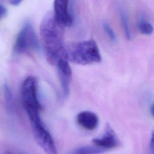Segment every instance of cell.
I'll return each instance as SVG.
<instances>
[{"mask_svg": "<svg viewBox=\"0 0 154 154\" xmlns=\"http://www.w3.org/2000/svg\"><path fill=\"white\" fill-rule=\"evenodd\" d=\"M0 8H1V18L2 19L6 16L7 13V10L6 8L2 4L0 5Z\"/></svg>", "mask_w": 154, "mask_h": 154, "instance_id": "15", "label": "cell"}, {"mask_svg": "<svg viewBox=\"0 0 154 154\" xmlns=\"http://www.w3.org/2000/svg\"><path fill=\"white\" fill-rule=\"evenodd\" d=\"M92 142L95 146L105 150V149L115 148L120 143L115 132L108 124L106 125L102 135L93 138Z\"/></svg>", "mask_w": 154, "mask_h": 154, "instance_id": "8", "label": "cell"}, {"mask_svg": "<svg viewBox=\"0 0 154 154\" xmlns=\"http://www.w3.org/2000/svg\"><path fill=\"white\" fill-rule=\"evenodd\" d=\"M105 150L100 149L96 146H84L75 149L71 153L74 154H93V153H103Z\"/></svg>", "mask_w": 154, "mask_h": 154, "instance_id": "10", "label": "cell"}, {"mask_svg": "<svg viewBox=\"0 0 154 154\" xmlns=\"http://www.w3.org/2000/svg\"><path fill=\"white\" fill-rule=\"evenodd\" d=\"M67 58L60 59L56 64L58 74L60 81L62 94L66 97L70 91V87L72 81V70Z\"/></svg>", "mask_w": 154, "mask_h": 154, "instance_id": "6", "label": "cell"}, {"mask_svg": "<svg viewBox=\"0 0 154 154\" xmlns=\"http://www.w3.org/2000/svg\"><path fill=\"white\" fill-rule=\"evenodd\" d=\"M120 19H121V23L122 25V28L123 29V31L125 35L126 38L128 40H131V31L129 26V23L128 20V18L126 16L124 13H121L120 14Z\"/></svg>", "mask_w": 154, "mask_h": 154, "instance_id": "13", "label": "cell"}, {"mask_svg": "<svg viewBox=\"0 0 154 154\" xmlns=\"http://www.w3.org/2000/svg\"><path fill=\"white\" fill-rule=\"evenodd\" d=\"M38 47L37 37L31 23L25 22L16 37L13 48L14 53L21 54L37 49Z\"/></svg>", "mask_w": 154, "mask_h": 154, "instance_id": "5", "label": "cell"}, {"mask_svg": "<svg viewBox=\"0 0 154 154\" xmlns=\"http://www.w3.org/2000/svg\"><path fill=\"white\" fill-rule=\"evenodd\" d=\"M32 132L37 144L49 154L57 153L54 140L42 122L40 115L29 118Z\"/></svg>", "mask_w": 154, "mask_h": 154, "instance_id": "4", "label": "cell"}, {"mask_svg": "<svg viewBox=\"0 0 154 154\" xmlns=\"http://www.w3.org/2000/svg\"><path fill=\"white\" fill-rule=\"evenodd\" d=\"M150 111H151V113H152L153 117H154V103L152 105L151 108H150Z\"/></svg>", "mask_w": 154, "mask_h": 154, "instance_id": "18", "label": "cell"}, {"mask_svg": "<svg viewBox=\"0 0 154 154\" xmlns=\"http://www.w3.org/2000/svg\"><path fill=\"white\" fill-rule=\"evenodd\" d=\"M76 122L78 124L88 131L95 129L99 123L97 116L89 111H81L76 116Z\"/></svg>", "mask_w": 154, "mask_h": 154, "instance_id": "9", "label": "cell"}, {"mask_svg": "<svg viewBox=\"0 0 154 154\" xmlns=\"http://www.w3.org/2000/svg\"><path fill=\"white\" fill-rule=\"evenodd\" d=\"M23 0H10V2L13 5H17L19 4Z\"/></svg>", "mask_w": 154, "mask_h": 154, "instance_id": "17", "label": "cell"}, {"mask_svg": "<svg viewBox=\"0 0 154 154\" xmlns=\"http://www.w3.org/2000/svg\"><path fill=\"white\" fill-rule=\"evenodd\" d=\"M64 27L54 13H47L40 23V34L45 55L47 61L52 65L56 66L61 58L68 59L67 49L63 44Z\"/></svg>", "mask_w": 154, "mask_h": 154, "instance_id": "1", "label": "cell"}, {"mask_svg": "<svg viewBox=\"0 0 154 154\" xmlns=\"http://www.w3.org/2000/svg\"><path fill=\"white\" fill-rule=\"evenodd\" d=\"M68 60L76 64L88 65L100 63L102 57L96 42L93 40L81 41L67 49Z\"/></svg>", "mask_w": 154, "mask_h": 154, "instance_id": "2", "label": "cell"}, {"mask_svg": "<svg viewBox=\"0 0 154 154\" xmlns=\"http://www.w3.org/2000/svg\"><path fill=\"white\" fill-rule=\"evenodd\" d=\"M70 0H54V14L58 21L64 26H70L73 22L69 9Z\"/></svg>", "mask_w": 154, "mask_h": 154, "instance_id": "7", "label": "cell"}, {"mask_svg": "<svg viewBox=\"0 0 154 154\" xmlns=\"http://www.w3.org/2000/svg\"><path fill=\"white\" fill-rule=\"evenodd\" d=\"M138 28L140 32L145 35H150L153 32V26L146 20H141L138 23Z\"/></svg>", "mask_w": 154, "mask_h": 154, "instance_id": "11", "label": "cell"}, {"mask_svg": "<svg viewBox=\"0 0 154 154\" xmlns=\"http://www.w3.org/2000/svg\"><path fill=\"white\" fill-rule=\"evenodd\" d=\"M4 96H5V103L7 107L8 108V110L11 111L13 108V96H12V93L10 90V88H9V86L7 84H5L4 87Z\"/></svg>", "mask_w": 154, "mask_h": 154, "instance_id": "12", "label": "cell"}, {"mask_svg": "<svg viewBox=\"0 0 154 154\" xmlns=\"http://www.w3.org/2000/svg\"><path fill=\"white\" fill-rule=\"evenodd\" d=\"M103 28L105 33L109 37V38L112 42H116V34H115L114 30L112 29V28L109 26V25L107 22H104L103 23Z\"/></svg>", "mask_w": 154, "mask_h": 154, "instance_id": "14", "label": "cell"}, {"mask_svg": "<svg viewBox=\"0 0 154 154\" xmlns=\"http://www.w3.org/2000/svg\"><path fill=\"white\" fill-rule=\"evenodd\" d=\"M150 147L151 150L154 152V131L152 132V137L150 139Z\"/></svg>", "mask_w": 154, "mask_h": 154, "instance_id": "16", "label": "cell"}, {"mask_svg": "<svg viewBox=\"0 0 154 154\" xmlns=\"http://www.w3.org/2000/svg\"><path fill=\"white\" fill-rule=\"evenodd\" d=\"M21 99L22 106L28 118L40 115L42 107L38 98L37 82L35 77L28 76L23 82Z\"/></svg>", "mask_w": 154, "mask_h": 154, "instance_id": "3", "label": "cell"}]
</instances>
